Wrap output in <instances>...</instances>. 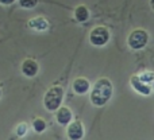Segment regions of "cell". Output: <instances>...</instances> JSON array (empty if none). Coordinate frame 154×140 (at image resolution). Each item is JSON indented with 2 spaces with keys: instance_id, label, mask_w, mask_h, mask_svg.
Masks as SVG:
<instances>
[{
  "instance_id": "4fadbf2b",
  "label": "cell",
  "mask_w": 154,
  "mask_h": 140,
  "mask_svg": "<svg viewBox=\"0 0 154 140\" xmlns=\"http://www.w3.org/2000/svg\"><path fill=\"white\" fill-rule=\"evenodd\" d=\"M138 76L142 81L147 82V84H150V82L154 81V73H152V71H143V73L138 74Z\"/></svg>"
},
{
  "instance_id": "7c38bea8",
  "label": "cell",
  "mask_w": 154,
  "mask_h": 140,
  "mask_svg": "<svg viewBox=\"0 0 154 140\" xmlns=\"http://www.w3.org/2000/svg\"><path fill=\"white\" fill-rule=\"evenodd\" d=\"M32 128H34V131L37 133L43 132V131L46 130V121L43 119H35L34 121H32Z\"/></svg>"
},
{
  "instance_id": "e0dca14e",
  "label": "cell",
  "mask_w": 154,
  "mask_h": 140,
  "mask_svg": "<svg viewBox=\"0 0 154 140\" xmlns=\"http://www.w3.org/2000/svg\"><path fill=\"white\" fill-rule=\"evenodd\" d=\"M150 7H152V10L154 11V0H150Z\"/></svg>"
},
{
  "instance_id": "3957f363",
  "label": "cell",
  "mask_w": 154,
  "mask_h": 140,
  "mask_svg": "<svg viewBox=\"0 0 154 140\" xmlns=\"http://www.w3.org/2000/svg\"><path fill=\"white\" fill-rule=\"evenodd\" d=\"M147 42H149V34L145 30H141V28L131 31L127 38V45L131 49H134V50L143 49L147 45Z\"/></svg>"
},
{
  "instance_id": "8992f818",
  "label": "cell",
  "mask_w": 154,
  "mask_h": 140,
  "mask_svg": "<svg viewBox=\"0 0 154 140\" xmlns=\"http://www.w3.org/2000/svg\"><path fill=\"white\" fill-rule=\"evenodd\" d=\"M66 135L69 139L72 140H80L84 136V127H82V123L76 120L73 123H69L66 130Z\"/></svg>"
},
{
  "instance_id": "d6986e66",
  "label": "cell",
  "mask_w": 154,
  "mask_h": 140,
  "mask_svg": "<svg viewBox=\"0 0 154 140\" xmlns=\"http://www.w3.org/2000/svg\"><path fill=\"white\" fill-rule=\"evenodd\" d=\"M0 97H2V90H0Z\"/></svg>"
},
{
  "instance_id": "9a60e30c",
  "label": "cell",
  "mask_w": 154,
  "mask_h": 140,
  "mask_svg": "<svg viewBox=\"0 0 154 140\" xmlns=\"http://www.w3.org/2000/svg\"><path fill=\"white\" fill-rule=\"evenodd\" d=\"M26 131H27V125L24 124V123H20V124L16 127V135L18 136H24Z\"/></svg>"
},
{
  "instance_id": "52a82bcc",
  "label": "cell",
  "mask_w": 154,
  "mask_h": 140,
  "mask_svg": "<svg viewBox=\"0 0 154 140\" xmlns=\"http://www.w3.org/2000/svg\"><path fill=\"white\" fill-rule=\"evenodd\" d=\"M72 111H70L68 106H60L57 109V113H56V120L58 124L61 125H68L70 121H72Z\"/></svg>"
},
{
  "instance_id": "6da1fadb",
  "label": "cell",
  "mask_w": 154,
  "mask_h": 140,
  "mask_svg": "<svg viewBox=\"0 0 154 140\" xmlns=\"http://www.w3.org/2000/svg\"><path fill=\"white\" fill-rule=\"evenodd\" d=\"M114 88L108 78H99L91 92V103L95 106H103L112 97Z\"/></svg>"
},
{
  "instance_id": "2e32d148",
  "label": "cell",
  "mask_w": 154,
  "mask_h": 140,
  "mask_svg": "<svg viewBox=\"0 0 154 140\" xmlns=\"http://www.w3.org/2000/svg\"><path fill=\"white\" fill-rule=\"evenodd\" d=\"M14 1H15V0H0V3H2V4H5V5L12 4Z\"/></svg>"
},
{
  "instance_id": "9c48e42d",
  "label": "cell",
  "mask_w": 154,
  "mask_h": 140,
  "mask_svg": "<svg viewBox=\"0 0 154 140\" xmlns=\"http://www.w3.org/2000/svg\"><path fill=\"white\" fill-rule=\"evenodd\" d=\"M91 85H89V81L84 77H79L73 81V90L77 93V94H84L89 90Z\"/></svg>"
},
{
  "instance_id": "5bb4252c",
  "label": "cell",
  "mask_w": 154,
  "mask_h": 140,
  "mask_svg": "<svg viewBox=\"0 0 154 140\" xmlns=\"http://www.w3.org/2000/svg\"><path fill=\"white\" fill-rule=\"evenodd\" d=\"M19 4L23 8H34L38 4V0H19Z\"/></svg>"
},
{
  "instance_id": "ac0fdd59",
  "label": "cell",
  "mask_w": 154,
  "mask_h": 140,
  "mask_svg": "<svg viewBox=\"0 0 154 140\" xmlns=\"http://www.w3.org/2000/svg\"><path fill=\"white\" fill-rule=\"evenodd\" d=\"M153 90H154V81H153Z\"/></svg>"
},
{
  "instance_id": "277c9868",
  "label": "cell",
  "mask_w": 154,
  "mask_h": 140,
  "mask_svg": "<svg viewBox=\"0 0 154 140\" xmlns=\"http://www.w3.org/2000/svg\"><path fill=\"white\" fill-rule=\"evenodd\" d=\"M89 40L93 46H104L109 40V31L103 26H97L91 31Z\"/></svg>"
},
{
  "instance_id": "7a4b0ae2",
  "label": "cell",
  "mask_w": 154,
  "mask_h": 140,
  "mask_svg": "<svg viewBox=\"0 0 154 140\" xmlns=\"http://www.w3.org/2000/svg\"><path fill=\"white\" fill-rule=\"evenodd\" d=\"M62 98H64V89L60 85H54L46 92L45 97H43V105L48 111L54 112L61 106Z\"/></svg>"
},
{
  "instance_id": "30bf717a",
  "label": "cell",
  "mask_w": 154,
  "mask_h": 140,
  "mask_svg": "<svg viewBox=\"0 0 154 140\" xmlns=\"http://www.w3.org/2000/svg\"><path fill=\"white\" fill-rule=\"evenodd\" d=\"M29 26L34 30H38V31H45L49 27V22L42 16H38V18H34L29 22Z\"/></svg>"
},
{
  "instance_id": "ba28073f",
  "label": "cell",
  "mask_w": 154,
  "mask_h": 140,
  "mask_svg": "<svg viewBox=\"0 0 154 140\" xmlns=\"http://www.w3.org/2000/svg\"><path fill=\"white\" fill-rule=\"evenodd\" d=\"M38 70H39V66H38L37 61L34 59H26L22 64V73L26 77H34L37 76Z\"/></svg>"
},
{
  "instance_id": "5b68a950",
  "label": "cell",
  "mask_w": 154,
  "mask_h": 140,
  "mask_svg": "<svg viewBox=\"0 0 154 140\" xmlns=\"http://www.w3.org/2000/svg\"><path fill=\"white\" fill-rule=\"evenodd\" d=\"M130 84H131V86L134 88V90H135V92H138L139 94L149 96L150 93H152V88H150V85L147 84V82L142 81V79L139 78L138 74L130 77Z\"/></svg>"
},
{
  "instance_id": "8fae6325",
  "label": "cell",
  "mask_w": 154,
  "mask_h": 140,
  "mask_svg": "<svg viewBox=\"0 0 154 140\" xmlns=\"http://www.w3.org/2000/svg\"><path fill=\"white\" fill-rule=\"evenodd\" d=\"M75 18L77 22H85L89 18V11L85 5H77L75 10Z\"/></svg>"
}]
</instances>
